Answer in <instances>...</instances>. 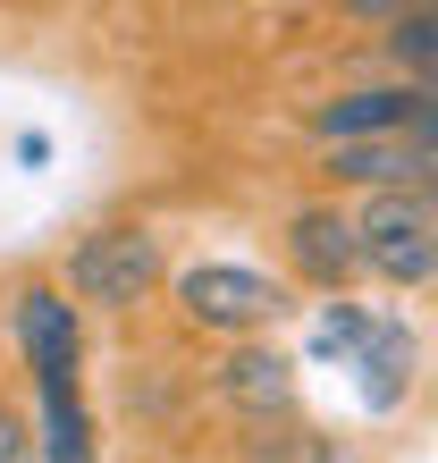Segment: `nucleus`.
Masks as SVG:
<instances>
[{
  "instance_id": "20e7f679",
  "label": "nucleus",
  "mask_w": 438,
  "mask_h": 463,
  "mask_svg": "<svg viewBox=\"0 0 438 463\" xmlns=\"http://www.w3.org/2000/svg\"><path fill=\"white\" fill-rule=\"evenodd\" d=\"M160 287V236L152 228H93L68 253V295L93 312H135Z\"/></svg>"
},
{
  "instance_id": "9d476101",
  "label": "nucleus",
  "mask_w": 438,
  "mask_h": 463,
  "mask_svg": "<svg viewBox=\"0 0 438 463\" xmlns=\"http://www.w3.org/2000/svg\"><path fill=\"white\" fill-rule=\"evenodd\" d=\"M244 463H354V455L287 413V421H244Z\"/></svg>"
},
{
  "instance_id": "f03ea898",
  "label": "nucleus",
  "mask_w": 438,
  "mask_h": 463,
  "mask_svg": "<svg viewBox=\"0 0 438 463\" xmlns=\"http://www.w3.org/2000/svg\"><path fill=\"white\" fill-rule=\"evenodd\" d=\"M177 312H186V329L253 345L287 312V287L270 269H253V261H195V269H177Z\"/></svg>"
},
{
  "instance_id": "39448f33",
  "label": "nucleus",
  "mask_w": 438,
  "mask_h": 463,
  "mask_svg": "<svg viewBox=\"0 0 438 463\" xmlns=\"http://www.w3.org/2000/svg\"><path fill=\"white\" fill-rule=\"evenodd\" d=\"M287 269L312 295H338L363 279V220L346 203H295L287 211Z\"/></svg>"
},
{
  "instance_id": "1a4fd4ad",
  "label": "nucleus",
  "mask_w": 438,
  "mask_h": 463,
  "mask_svg": "<svg viewBox=\"0 0 438 463\" xmlns=\"http://www.w3.org/2000/svg\"><path fill=\"white\" fill-rule=\"evenodd\" d=\"M346 371H354V388H363V404H371V413H396V404H405V388H414V329L379 312L371 329H363V345L346 354Z\"/></svg>"
},
{
  "instance_id": "0eeeda50",
  "label": "nucleus",
  "mask_w": 438,
  "mask_h": 463,
  "mask_svg": "<svg viewBox=\"0 0 438 463\" xmlns=\"http://www.w3.org/2000/svg\"><path fill=\"white\" fill-rule=\"evenodd\" d=\"M320 169L338 185H363V194H414V185H438V160L414 144V135H388V144H328Z\"/></svg>"
},
{
  "instance_id": "423d86ee",
  "label": "nucleus",
  "mask_w": 438,
  "mask_h": 463,
  "mask_svg": "<svg viewBox=\"0 0 438 463\" xmlns=\"http://www.w3.org/2000/svg\"><path fill=\"white\" fill-rule=\"evenodd\" d=\"M422 118V85H363L346 101H320L312 135L320 144H388V135H414Z\"/></svg>"
},
{
  "instance_id": "6e6552de",
  "label": "nucleus",
  "mask_w": 438,
  "mask_h": 463,
  "mask_svg": "<svg viewBox=\"0 0 438 463\" xmlns=\"http://www.w3.org/2000/svg\"><path fill=\"white\" fill-rule=\"evenodd\" d=\"M219 396L236 404L244 421H287L295 413V363L279 345H228V363H219Z\"/></svg>"
},
{
  "instance_id": "7ed1b4c3",
  "label": "nucleus",
  "mask_w": 438,
  "mask_h": 463,
  "mask_svg": "<svg viewBox=\"0 0 438 463\" xmlns=\"http://www.w3.org/2000/svg\"><path fill=\"white\" fill-rule=\"evenodd\" d=\"M363 269L388 287H430L438 279V185L414 194H363Z\"/></svg>"
},
{
  "instance_id": "ddd939ff",
  "label": "nucleus",
  "mask_w": 438,
  "mask_h": 463,
  "mask_svg": "<svg viewBox=\"0 0 438 463\" xmlns=\"http://www.w3.org/2000/svg\"><path fill=\"white\" fill-rule=\"evenodd\" d=\"M414 144L438 160V85H422V118H414Z\"/></svg>"
},
{
  "instance_id": "9b49d317",
  "label": "nucleus",
  "mask_w": 438,
  "mask_h": 463,
  "mask_svg": "<svg viewBox=\"0 0 438 463\" xmlns=\"http://www.w3.org/2000/svg\"><path fill=\"white\" fill-rule=\"evenodd\" d=\"M388 17V51L414 85H438V9H379Z\"/></svg>"
},
{
  "instance_id": "f8f14e48",
  "label": "nucleus",
  "mask_w": 438,
  "mask_h": 463,
  "mask_svg": "<svg viewBox=\"0 0 438 463\" xmlns=\"http://www.w3.org/2000/svg\"><path fill=\"white\" fill-rule=\"evenodd\" d=\"M0 463H43V439L9 413V404H0Z\"/></svg>"
},
{
  "instance_id": "f257e3e1",
  "label": "nucleus",
  "mask_w": 438,
  "mask_h": 463,
  "mask_svg": "<svg viewBox=\"0 0 438 463\" xmlns=\"http://www.w3.org/2000/svg\"><path fill=\"white\" fill-rule=\"evenodd\" d=\"M17 345L34 363L43 396V463H93V421H85V379H76V304L60 287H17Z\"/></svg>"
}]
</instances>
